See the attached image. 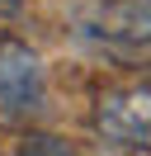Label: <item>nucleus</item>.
<instances>
[{
    "label": "nucleus",
    "instance_id": "1",
    "mask_svg": "<svg viewBox=\"0 0 151 156\" xmlns=\"http://www.w3.org/2000/svg\"><path fill=\"white\" fill-rule=\"evenodd\" d=\"M76 38L118 62H151V0H80L71 10Z\"/></svg>",
    "mask_w": 151,
    "mask_h": 156
},
{
    "label": "nucleus",
    "instance_id": "3",
    "mask_svg": "<svg viewBox=\"0 0 151 156\" xmlns=\"http://www.w3.org/2000/svg\"><path fill=\"white\" fill-rule=\"evenodd\" d=\"M94 133L118 151L151 156V80L104 90L94 99Z\"/></svg>",
    "mask_w": 151,
    "mask_h": 156
},
{
    "label": "nucleus",
    "instance_id": "2",
    "mask_svg": "<svg viewBox=\"0 0 151 156\" xmlns=\"http://www.w3.org/2000/svg\"><path fill=\"white\" fill-rule=\"evenodd\" d=\"M47 109V76L43 57L28 48L24 38L5 33L0 38V123L24 128Z\"/></svg>",
    "mask_w": 151,
    "mask_h": 156
},
{
    "label": "nucleus",
    "instance_id": "4",
    "mask_svg": "<svg viewBox=\"0 0 151 156\" xmlns=\"http://www.w3.org/2000/svg\"><path fill=\"white\" fill-rule=\"evenodd\" d=\"M14 156H76V147L61 142V137H52V133H28Z\"/></svg>",
    "mask_w": 151,
    "mask_h": 156
},
{
    "label": "nucleus",
    "instance_id": "5",
    "mask_svg": "<svg viewBox=\"0 0 151 156\" xmlns=\"http://www.w3.org/2000/svg\"><path fill=\"white\" fill-rule=\"evenodd\" d=\"M19 5H24V0H0V14H14Z\"/></svg>",
    "mask_w": 151,
    "mask_h": 156
}]
</instances>
